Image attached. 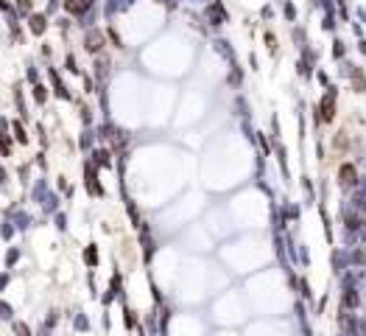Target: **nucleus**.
I'll use <instances>...</instances> for the list:
<instances>
[{
	"label": "nucleus",
	"instance_id": "6",
	"mask_svg": "<svg viewBox=\"0 0 366 336\" xmlns=\"http://www.w3.org/2000/svg\"><path fill=\"white\" fill-rule=\"evenodd\" d=\"M14 331H17V336H31V331L25 328L22 322H17V325H14Z\"/></svg>",
	"mask_w": 366,
	"mask_h": 336
},
{
	"label": "nucleus",
	"instance_id": "9",
	"mask_svg": "<svg viewBox=\"0 0 366 336\" xmlns=\"http://www.w3.org/2000/svg\"><path fill=\"white\" fill-rule=\"evenodd\" d=\"M14 132H17V140H20V143H25V132H22V126H14Z\"/></svg>",
	"mask_w": 366,
	"mask_h": 336
},
{
	"label": "nucleus",
	"instance_id": "2",
	"mask_svg": "<svg viewBox=\"0 0 366 336\" xmlns=\"http://www.w3.org/2000/svg\"><path fill=\"white\" fill-rule=\"evenodd\" d=\"M341 182H344V185H352V182H355V168H352V165H344V168H341Z\"/></svg>",
	"mask_w": 366,
	"mask_h": 336
},
{
	"label": "nucleus",
	"instance_id": "8",
	"mask_svg": "<svg viewBox=\"0 0 366 336\" xmlns=\"http://www.w3.org/2000/svg\"><path fill=\"white\" fill-rule=\"evenodd\" d=\"M0 317H6V320L11 317V308H8L6 303H0Z\"/></svg>",
	"mask_w": 366,
	"mask_h": 336
},
{
	"label": "nucleus",
	"instance_id": "7",
	"mask_svg": "<svg viewBox=\"0 0 366 336\" xmlns=\"http://www.w3.org/2000/svg\"><path fill=\"white\" fill-rule=\"evenodd\" d=\"M17 8L20 11H31V0H17Z\"/></svg>",
	"mask_w": 366,
	"mask_h": 336
},
{
	"label": "nucleus",
	"instance_id": "1",
	"mask_svg": "<svg viewBox=\"0 0 366 336\" xmlns=\"http://www.w3.org/2000/svg\"><path fill=\"white\" fill-rule=\"evenodd\" d=\"M90 6L92 0H67V11H73V14H84Z\"/></svg>",
	"mask_w": 366,
	"mask_h": 336
},
{
	"label": "nucleus",
	"instance_id": "3",
	"mask_svg": "<svg viewBox=\"0 0 366 336\" xmlns=\"http://www.w3.org/2000/svg\"><path fill=\"white\" fill-rule=\"evenodd\" d=\"M322 118H324V121H330V118H333V95H327V98H324V104H322Z\"/></svg>",
	"mask_w": 366,
	"mask_h": 336
},
{
	"label": "nucleus",
	"instance_id": "5",
	"mask_svg": "<svg viewBox=\"0 0 366 336\" xmlns=\"http://www.w3.org/2000/svg\"><path fill=\"white\" fill-rule=\"evenodd\" d=\"M101 48V34H90L87 36V50H98Z\"/></svg>",
	"mask_w": 366,
	"mask_h": 336
},
{
	"label": "nucleus",
	"instance_id": "4",
	"mask_svg": "<svg viewBox=\"0 0 366 336\" xmlns=\"http://www.w3.org/2000/svg\"><path fill=\"white\" fill-rule=\"evenodd\" d=\"M31 31H34V34H42L45 31V17H31Z\"/></svg>",
	"mask_w": 366,
	"mask_h": 336
}]
</instances>
